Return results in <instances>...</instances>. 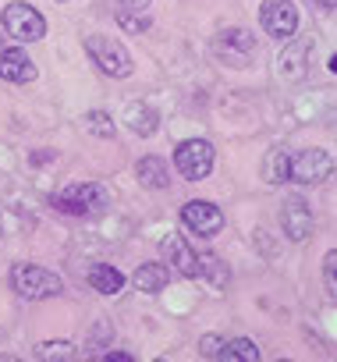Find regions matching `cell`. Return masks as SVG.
I'll list each match as a JSON object with an SVG mask.
<instances>
[{"instance_id":"cell-3","label":"cell","mask_w":337,"mask_h":362,"mask_svg":"<svg viewBox=\"0 0 337 362\" xmlns=\"http://www.w3.org/2000/svg\"><path fill=\"white\" fill-rule=\"evenodd\" d=\"M85 54L96 61V68L103 71V75H110V78H128L131 75V54H128V47L121 43V40H114V36H89L85 40Z\"/></svg>"},{"instance_id":"cell-2","label":"cell","mask_w":337,"mask_h":362,"mask_svg":"<svg viewBox=\"0 0 337 362\" xmlns=\"http://www.w3.org/2000/svg\"><path fill=\"white\" fill-rule=\"evenodd\" d=\"M333 174V156L326 149H295L288 153V181L295 185H323Z\"/></svg>"},{"instance_id":"cell-7","label":"cell","mask_w":337,"mask_h":362,"mask_svg":"<svg viewBox=\"0 0 337 362\" xmlns=\"http://www.w3.org/2000/svg\"><path fill=\"white\" fill-rule=\"evenodd\" d=\"M259 25L273 40H291L298 33V8L291 0H266L259 8Z\"/></svg>"},{"instance_id":"cell-4","label":"cell","mask_w":337,"mask_h":362,"mask_svg":"<svg viewBox=\"0 0 337 362\" xmlns=\"http://www.w3.org/2000/svg\"><path fill=\"white\" fill-rule=\"evenodd\" d=\"M213 163H217V153L206 139H185L178 142L175 149V170L185 177V181H203L213 174Z\"/></svg>"},{"instance_id":"cell-11","label":"cell","mask_w":337,"mask_h":362,"mask_svg":"<svg viewBox=\"0 0 337 362\" xmlns=\"http://www.w3.org/2000/svg\"><path fill=\"white\" fill-rule=\"evenodd\" d=\"M0 78L4 82H15V86H25L36 78V64L29 61L25 50H15V47H0Z\"/></svg>"},{"instance_id":"cell-28","label":"cell","mask_w":337,"mask_h":362,"mask_svg":"<svg viewBox=\"0 0 337 362\" xmlns=\"http://www.w3.org/2000/svg\"><path fill=\"white\" fill-rule=\"evenodd\" d=\"M0 238H4V217H0Z\"/></svg>"},{"instance_id":"cell-22","label":"cell","mask_w":337,"mask_h":362,"mask_svg":"<svg viewBox=\"0 0 337 362\" xmlns=\"http://www.w3.org/2000/svg\"><path fill=\"white\" fill-rule=\"evenodd\" d=\"M220 47H231V50L252 54V50H256V36H252L249 29H227V33H220Z\"/></svg>"},{"instance_id":"cell-21","label":"cell","mask_w":337,"mask_h":362,"mask_svg":"<svg viewBox=\"0 0 337 362\" xmlns=\"http://www.w3.org/2000/svg\"><path fill=\"white\" fill-rule=\"evenodd\" d=\"M117 25L128 33V36H138V33H146L149 25H153V18L146 15V11H117Z\"/></svg>"},{"instance_id":"cell-30","label":"cell","mask_w":337,"mask_h":362,"mask_svg":"<svg viewBox=\"0 0 337 362\" xmlns=\"http://www.w3.org/2000/svg\"><path fill=\"white\" fill-rule=\"evenodd\" d=\"M277 362H291V358H277Z\"/></svg>"},{"instance_id":"cell-29","label":"cell","mask_w":337,"mask_h":362,"mask_svg":"<svg viewBox=\"0 0 337 362\" xmlns=\"http://www.w3.org/2000/svg\"><path fill=\"white\" fill-rule=\"evenodd\" d=\"M8 362H22V358H8Z\"/></svg>"},{"instance_id":"cell-19","label":"cell","mask_w":337,"mask_h":362,"mask_svg":"<svg viewBox=\"0 0 337 362\" xmlns=\"http://www.w3.org/2000/svg\"><path fill=\"white\" fill-rule=\"evenodd\" d=\"M199 277H206L213 288H224L227 281H231V274H227V267L213 256V252H199Z\"/></svg>"},{"instance_id":"cell-5","label":"cell","mask_w":337,"mask_h":362,"mask_svg":"<svg viewBox=\"0 0 337 362\" xmlns=\"http://www.w3.org/2000/svg\"><path fill=\"white\" fill-rule=\"evenodd\" d=\"M0 25H4V33L18 43H36L47 36V18L32 8V4H22V0H15V4L4 8V15H0Z\"/></svg>"},{"instance_id":"cell-25","label":"cell","mask_w":337,"mask_h":362,"mask_svg":"<svg viewBox=\"0 0 337 362\" xmlns=\"http://www.w3.org/2000/svg\"><path fill=\"white\" fill-rule=\"evenodd\" d=\"M117 4H121L124 11H146V8L153 4V0H117Z\"/></svg>"},{"instance_id":"cell-8","label":"cell","mask_w":337,"mask_h":362,"mask_svg":"<svg viewBox=\"0 0 337 362\" xmlns=\"http://www.w3.org/2000/svg\"><path fill=\"white\" fill-rule=\"evenodd\" d=\"M182 221H185L189 231H196V235H203V238H210V235H217V231L224 228V214L217 210V203H206V199L185 203V206H182Z\"/></svg>"},{"instance_id":"cell-10","label":"cell","mask_w":337,"mask_h":362,"mask_svg":"<svg viewBox=\"0 0 337 362\" xmlns=\"http://www.w3.org/2000/svg\"><path fill=\"white\" fill-rule=\"evenodd\" d=\"M280 224H284L291 242H305L312 235V228H316V217H312V210H309V203L302 196H291L280 206Z\"/></svg>"},{"instance_id":"cell-17","label":"cell","mask_w":337,"mask_h":362,"mask_svg":"<svg viewBox=\"0 0 337 362\" xmlns=\"http://www.w3.org/2000/svg\"><path fill=\"white\" fill-rule=\"evenodd\" d=\"M288 153L291 149H270L266 160H263V177H266V185H284L288 181Z\"/></svg>"},{"instance_id":"cell-9","label":"cell","mask_w":337,"mask_h":362,"mask_svg":"<svg viewBox=\"0 0 337 362\" xmlns=\"http://www.w3.org/2000/svg\"><path fill=\"white\" fill-rule=\"evenodd\" d=\"M160 252L167 256V263H171L178 274H185V277H199V252H196V249L189 245V238H182L178 231L160 238Z\"/></svg>"},{"instance_id":"cell-1","label":"cell","mask_w":337,"mask_h":362,"mask_svg":"<svg viewBox=\"0 0 337 362\" xmlns=\"http://www.w3.org/2000/svg\"><path fill=\"white\" fill-rule=\"evenodd\" d=\"M50 206L68 217H89V214L107 210V192L96 181H71V185H64L50 196Z\"/></svg>"},{"instance_id":"cell-13","label":"cell","mask_w":337,"mask_h":362,"mask_svg":"<svg viewBox=\"0 0 337 362\" xmlns=\"http://www.w3.org/2000/svg\"><path fill=\"white\" fill-rule=\"evenodd\" d=\"M135 174H138V181L146 189H167L171 185V170H167V163L160 156H142L135 163Z\"/></svg>"},{"instance_id":"cell-6","label":"cell","mask_w":337,"mask_h":362,"mask_svg":"<svg viewBox=\"0 0 337 362\" xmlns=\"http://www.w3.org/2000/svg\"><path fill=\"white\" fill-rule=\"evenodd\" d=\"M11 284L22 298H54L64 291V281L43 267H32V263H15L11 270Z\"/></svg>"},{"instance_id":"cell-16","label":"cell","mask_w":337,"mask_h":362,"mask_svg":"<svg viewBox=\"0 0 337 362\" xmlns=\"http://www.w3.org/2000/svg\"><path fill=\"white\" fill-rule=\"evenodd\" d=\"M124 124H131L135 135H153L156 124H160V117H156L153 107H146V103H131V107L124 110Z\"/></svg>"},{"instance_id":"cell-32","label":"cell","mask_w":337,"mask_h":362,"mask_svg":"<svg viewBox=\"0 0 337 362\" xmlns=\"http://www.w3.org/2000/svg\"><path fill=\"white\" fill-rule=\"evenodd\" d=\"M57 4H64V0H57Z\"/></svg>"},{"instance_id":"cell-14","label":"cell","mask_w":337,"mask_h":362,"mask_svg":"<svg viewBox=\"0 0 337 362\" xmlns=\"http://www.w3.org/2000/svg\"><path fill=\"white\" fill-rule=\"evenodd\" d=\"M89 288L100 291V295H121L124 274H121L117 267H110V263H96V267L89 270Z\"/></svg>"},{"instance_id":"cell-27","label":"cell","mask_w":337,"mask_h":362,"mask_svg":"<svg viewBox=\"0 0 337 362\" xmlns=\"http://www.w3.org/2000/svg\"><path fill=\"white\" fill-rule=\"evenodd\" d=\"M316 4H319V8H326V11H330V8H333V4H337V0H316Z\"/></svg>"},{"instance_id":"cell-20","label":"cell","mask_w":337,"mask_h":362,"mask_svg":"<svg viewBox=\"0 0 337 362\" xmlns=\"http://www.w3.org/2000/svg\"><path fill=\"white\" fill-rule=\"evenodd\" d=\"M85 128H89L93 135H100V139H114V135H117V124H114V117H110L107 110H89V114H85Z\"/></svg>"},{"instance_id":"cell-23","label":"cell","mask_w":337,"mask_h":362,"mask_svg":"<svg viewBox=\"0 0 337 362\" xmlns=\"http://www.w3.org/2000/svg\"><path fill=\"white\" fill-rule=\"evenodd\" d=\"M333 274H337V252H326V256H323V277H326V295H337Z\"/></svg>"},{"instance_id":"cell-26","label":"cell","mask_w":337,"mask_h":362,"mask_svg":"<svg viewBox=\"0 0 337 362\" xmlns=\"http://www.w3.org/2000/svg\"><path fill=\"white\" fill-rule=\"evenodd\" d=\"M103 362H135V358H131L128 351H107V355H103Z\"/></svg>"},{"instance_id":"cell-24","label":"cell","mask_w":337,"mask_h":362,"mask_svg":"<svg viewBox=\"0 0 337 362\" xmlns=\"http://www.w3.org/2000/svg\"><path fill=\"white\" fill-rule=\"evenodd\" d=\"M199 348H203V355H210V358H213V355H217V348H220V337H213V334H210V337H203V344H199Z\"/></svg>"},{"instance_id":"cell-31","label":"cell","mask_w":337,"mask_h":362,"mask_svg":"<svg viewBox=\"0 0 337 362\" xmlns=\"http://www.w3.org/2000/svg\"><path fill=\"white\" fill-rule=\"evenodd\" d=\"M156 362H167V358H156Z\"/></svg>"},{"instance_id":"cell-15","label":"cell","mask_w":337,"mask_h":362,"mask_svg":"<svg viewBox=\"0 0 337 362\" xmlns=\"http://www.w3.org/2000/svg\"><path fill=\"white\" fill-rule=\"evenodd\" d=\"M217 362H259V348L249 341V337H231V341H220Z\"/></svg>"},{"instance_id":"cell-18","label":"cell","mask_w":337,"mask_h":362,"mask_svg":"<svg viewBox=\"0 0 337 362\" xmlns=\"http://www.w3.org/2000/svg\"><path fill=\"white\" fill-rule=\"evenodd\" d=\"M36 358L40 362H75V344L71 341H40Z\"/></svg>"},{"instance_id":"cell-12","label":"cell","mask_w":337,"mask_h":362,"mask_svg":"<svg viewBox=\"0 0 337 362\" xmlns=\"http://www.w3.org/2000/svg\"><path fill=\"white\" fill-rule=\"evenodd\" d=\"M167 281H171V270H167L163 263H142V267L135 270V277H131V284H135L138 291H146V295L163 291Z\"/></svg>"}]
</instances>
